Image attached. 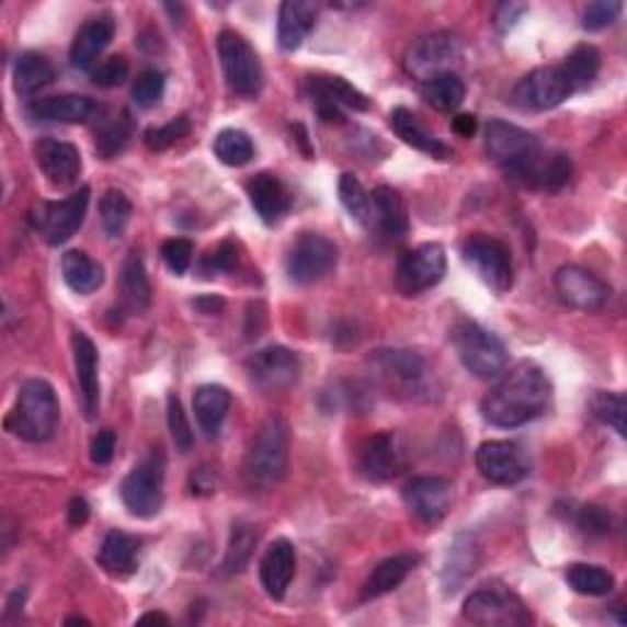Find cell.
Wrapping results in <instances>:
<instances>
[{
	"label": "cell",
	"mask_w": 627,
	"mask_h": 627,
	"mask_svg": "<svg viewBox=\"0 0 627 627\" xmlns=\"http://www.w3.org/2000/svg\"><path fill=\"white\" fill-rule=\"evenodd\" d=\"M446 275V253L438 243L417 246L397 263V289L404 297H417L422 292L436 287Z\"/></svg>",
	"instance_id": "obj_13"
},
{
	"label": "cell",
	"mask_w": 627,
	"mask_h": 627,
	"mask_svg": "<svg viewBox=\"0 0 627 627\" xmlns=\"http://www.w3.org/2000/svg\"><path fill=\"white\" fill-rule=\"evenodd\" d=\"M461 255L464 263L493 292H508L515 282L510 250L503 240L486 233H474L464 240Z\"/></svg>",
	"instance_id": "obj_9"
},
{
	"label": "cell",
	"mask_w": 627,
	"mask_h": 627,
	"mask_svg": "<svg viewBox=\"0 0 627 627\" xmlns=\"http://www.w3.org/2000/svg\"><path fill=\"white\" fill-rule=\"evenodd\" d=\"M573 93L561 67H539L517 81L512 101L522 111H551Z\"/></svg>",
	"instance_id": "obj_15"
},
{
	"label": "cell",
	"mask_w": 627,
	"mask_h": 627,
	"mask_svg": "<svg viewBox=\"0 0 627 627\" xmlns=\"http://www.w3.org/2000/svg\"><path fill=\"white\" fill-rule=\"evenodd\" d=\"M368 228H375L380 236L390 240H400L410 231V214L402 196L390 186H378L371 194V221Z\"/></svg>",
	"instance_id": "obj_27"
},
{
	"label": "cell",
	"mask_w": 627,
	"mask_h": 627,
	"mask_svg": "<svg viewBox=\"0 0 627 627\" xmlns=\"http://www.w3.org/2000/svg\"><path fill=\"white\" fill-rule=\"evenodd\" d=\"M476 561H478V549L474 545V539L461 535L454 547H448V557L444 563V586L448 593L458 591V586L476 571Z\"/></svg>",
	"instance_id": "obj_37"
},
{
	"label": "cell",
	"mask_w": 627,
	"mask_h": 627,
	"mask_svg": "<svg viewBox=\"0 0 627 627\" xmlns=\"http://www.w3.org/2000/svg\"><path fill=\"white\" fill-rule=\"evenodd\" d=\"M452 128L456 135H461V138H470V135H476L478 130V118L470 116V113H461V116H456Z\"/></svg>",
	"instance_id": "obj_58"
},
{
	"label": "cell",
	"mask_w": 627,
	"mask_h": 627,
	"mask_svg": "<svg viewBox=\"0 0 627 627\" xmlns=\"http://www.w3.org/2000/svg\"><path fill=\"white\" fill-rule=\"evenodd\" d=\"M162 258L174 275H184L186 270H190L192 258H194L192 240H186V238L167 240V243L162 246Z\"/></svg>",
	"instance_id": "obj_53"
},
{
	"label": "cell",
	"mask_w": 627,
	"mask_h": 627,
	"mask_svg": "<svg viewBox=\"0 0 627 627\" xmlns=\"http://www.w3.org/2000/svg\"><path fill=\"white\" fill-rule=\"evenodd\" d=\"M422 99L430 103L436 111H456L466 99V83L456 71H448V75H438L430 81L422 83Z\"/></svg>",
	"instance_id": "obj_38"
},
{
	"label": "cell",
	"mask_w": 627,
	"mask_h": 627,
	"mask_svg": "<svg viewBox=\"0 0 627 627\" xmlns=\"http://www.w3.org/2000/svg\"><path fill=\"white\" fill-rule=\"evenodd\" d=\"M99 214H101V224H103V231H106V236L121 238L125 233V228H128L130 224L133 204L121 190H109L101 196Z\"/></svg>",
	"instance_id": "obj_43"
},
{
	"label": "cell",
	"mask_w": 627,
	"mask_h": 627,
	"mask_svg": "<svg viewBox=\"0 0 627 627\" xmlns=\"http://www.w3.org/2000/svg\"><path fill=\"white\" fill-rule=\"evenodd\" d=\"M228 410H231V392L224 385H202L194 392V414L204 436H218Z\"/></svg>",
	"instance_id": "obj_30"
},
{
	"label": "cell",
	"mask_w": 627,
	"mask_h": 627,
	"mask_svg": "<svg viewBox=\"0 0 627 627\" xmlns=\"http://www.w3.org/2000/svg\"><path fill=\"white\" fill-rule=\"evenodd\" d=\"M246 371L260 392H287L299 380V358L285 346H270L250 355Z\"/></svg>",
	"instance_id": "obj_14"
},
{
	"label": "cell",
	"mask_w": 627,
	"mask_h": 627,
	"mask_svg": "<svg viewBox=\"0 0 627 627\" xmlns=\"http://www.w3.org/2000/svg\"><path fill=\"white\" fill-rule=\"evenodd\" d=\"M121 500L135 517H155L164 503V456L152 452L121 483Z\"/></svg>",
	"instance_id": "obj_8"
},
{
	"label": "cell",
	"mask_w": 627,
	"mask_h": 627,
	"mask_svg": "<svg viewBox=\"0 0 627 627\" xmlns=\"http://www.w3.org/2000/svg\"><path fill=\"white\" fill-rule=\"evenodd\" d=\"M59 424V397L47 380L33 378L20 388L18 402L8 417V430L30 444L55 436Z\"/></svg>",
	"instance_id": "obj_3"
},
{
	"label": "cell",
	"mask_w": 627,
	"mask_h": 627,
	"mask_svg": "<svg viewBox=\"0 0 627 627\" xmlns=\"http://www.w3.org/2000/svg\"><path fill=\"white\" fill-rule=\"evenodd\" d=\"M138 537L125 535L121 529L109 532L99 549L101 569L111 573V577H128V573H133L135 567H138Z\"/></svg>",
	"instance_id": "obj_31"
},
{
	"label": "cell",
	"mask_w": 627,
	"mask_h": 627,
	"mask_svg": "<svg viewBox=\"0 0 627 627\" xmlns=\"http://www.w3.org/2000/svg\"><path fill=\"white\" fill-rule=\"evenodd\" d=\"M236 260H238V250L233 243H221L216 250H212L204 258L202 263V273L204 277H214L218 273H228V270L236 267Z\"/></svg>",
	"instance_id": "obj_54"
},
{
	"label": "cell",
	"mask_w": 627,
	"mask_h": 627,
	"mask_svg": "<svg viewBox=\"0 0 627 627\" xmlns=\"http://www.w3.org/2000/svg\"><path fill=\"white\" fill-rule=\"evenodd\" d=\"M625 412L627 402L618 392H595L591 400V414L595 420L603 422L605 426L618 432V436H625Z\"/></svg>",
	"instance_id": "obj_45"
},
{
	"label": "cell",
	"mask_w": 627,
	"mask_h": 627,
	"mask_svg": "<svg viewBox=\"0 0 627 627\" xmlns=\"http://www.w3.org/2000/svg\"><path fill=\"white\" fill-rule=\"evenodd\" d=\"M289 464V426L282 417H267L258 426L253 442L248 446L243 478L248 488L273 490L287 474Z\"/></svg>",
	"instance_id": "obj_2"
},
{
	"label": "cell",
	"mask_w": 627,
	"mask_h": 627,
	"mask_svg": "<svg viewBox=\"0 0 627 627\" xmlns=\"http://www.w3.org/2000/svg\"><path fill=\"white\" fill-rule=\"evenodd\" d=\"M113 35H116V20H113L111 15L89 18L87 23L79 27L75 42H71V49H69L71 67L79 71L96 69L99 57L111 45Z\"/></svg>",
	"instance_id": "obj_22"
},
{
	"label": "cell",
	"mask_w": 627,
	"mask_h": 627,
	"mask_svg": "<svg viewBox=\"0 0 627 627\" xmlns=\"http://www.w3.org/2000/svg\"><path fill=\"white\" fill-rule=\"evenodd\" d=\"M554 289L563 305L586 314L601 311L611 299V287L579 265L559 267L554 275Z\"/></svg>",
	"instance_id": "obj_16"
},
{
	"label": "cell",
	"mask_w": 627,
	"mask_h": 627,
	"mask_svg": "<svg viewBox=\"0 0 627 627\" xmlns=\"http://www.w3.org/2000/svg\"><path fill=\"white\" fill-rule=\"evenodd\" d=\"M75 346V368L81 392V407L87 420H96L101 407V385H99V351L83 331H75L71 337Z\"/></svg>",
	"instance_id": "obj_23"
},
{
	"label": "cell",
	"mask_w": 627,
	"mask_h": 627,
	"mask_svg": "<svg viewBox=\"0 0 627 627\" xmlns=\"http://www.w3.org/2000/svg\"><path fill=\"white\" fill-rule=\"evenodd\" d=\"M116 454V432H99L91 442V461L96 466H109Z\"/></svg>",
	"instance_id": "obj_56"
},
{
	"label": "cell",
	"mask_w": 627,
	"mask_h": 627,
	"mask_svg": "<svg viewBox=\"0 0 627 627\" xmlns=\"http://www.w3.org/2000/svg\"><path fill=\"white\" fill-rule=\"evenodd\" d=\"M214 152H216L218 160L228 167H243L253 160L255 148H253V140H250L248 133L236 130V128H226L216 135Z\"/></svg>",
	"instance_id": "obj_44"
},
{
	"label": "cell",
	"mask_w": 627,
	"mask_h": 627,
	"mask_svg": "<svg viewBox=\"0 0 627 627\" xmlns=\"http://www.w3.org/2000/svg\"><path fill=\"white\" fill-rule=\"evenodd\" d=\"M260 532L255 525L250 522H238L233 525L231 539H228V549H226V559H224V571L226 573H240L248 569L250 559H253L255 547H258Z\"/></svg>",
	"instance_id": "obj_41"
},
{
	"label": "cell",
	"mask_w": 627,
	"mask_h": 627,
	"mask_svg": "<svg viewBox=\"0 0 627 627\" xmlns=\"http://www.w3.org/2000/svg\"><path fill=\"white\" fill-rule=\"evenodd\" d=\"M454 349L461 358L464 368L480 380L500 378L508 371V349L493 331H488L476 321H458L452 331Z\"/></svg>",
	"instance_id": "obj_5"
},
{
	"label": "cell",
	"mask_w": 627,
	"mask_h": 627,
	"mask_svg": "<svg viewBox=\"0 0 627 627\" xmlns=\"http://www.w3.org/2000/svg\"><path fill=\"white\" fill-rule=\"evenodd\" d=\"M620 13H623L620 0H595V3H589L583 8L581 25L583 30H589V33H598V30L611 27Z\"/></svg>",
	"instance_id": "obj_50"
},
{
	"label": "cell",
	"mask_w": 627,
	"mask_h": 627,
	"mask_svg": "<svg viewBox=\"0 0 627 627\" xmlns=\"http://www.w3.org/2000/svg\"><path fill=\"white\" fill-rule=\"evenodd\" d=\"M246 192L250 198V206H253L255 214L260 216V221L267 226L280 224L292 206L287 186L282 184L280 176L273 172H260L250 176Z\"/></svg>",
	"instance_id": "obj_24"
},
{
	"label": "cell",
	"mask_w": 627,
	"mask_h": 627,
	"mask_svg": "<svg viewBox=\"0 0 627 627\" xmlns=\"http://www.w3.org/2000/svg\"><path fill=\"white\" fill-rule=\"evenodd\" d=\"M563 77L571 83L573 91L591 87L601 71V52L593 45H579L569 52L567 61L561 65Z\"/></svg>",
	"instance_id": "obj_39"
},
{
	"label": "cell",
	"mask_w": 627,
	"mask_h": 627,
	"mask_svg": "<svg viewBox=\"0 0 627 627\" xmlns=\"http://www.w3.org/2000/svg\"><path fill=\"white\" fill-rule=\"evenodd\" d=\"M67 625H89L87 618H79V615H75V618H67Z\"/></svg>",
	"instance_id": "obj_61"
},
{
	"label": "cell",
	"mask_w": 627,
	"mask_h": 627,
	"mask_svg": "<svg viewBox=\"0 0 627 627\" xmlns=\"http://www.w3.org/2000/svg\"><path fill=\"white\" fill-rule=\"evenodd\" d=\"M167 422H170V432H172V438H174V446L180 448L182 454L192 452L194 432H192V426H190V420H186L182 400L174 392L167 397Z\"/></svg>",
	"instance_id": "obj_49"
},
{
	"label": "cell",
	"mask_w": 627,
	"mask_h": 627,
	"mask_svg": "<svg viewBox=\"0 0 627 627\" xmlns=\"http://www.w3.org/2000/svg\"><path fill=\"white\" fill-rule=\"evenodd\" d=\"M164 96V75L157 69H148L133 83V101L140 109H152Z\"/></svg>",
	"instance_id": "obj_51"
},
{
	"label": "cell",
	"mask_w": 627,
	"mask_h": 627,
	"mask_svg": "<svg viewBox=\"0 0 627 627\" xmlns=\"http://www.w3.org/2000/svg\"><path fill=\"white\" fill-rule=\"evenodd\" d=\"M339 263V248L319 233H301L287 255V275L297 285H314Z\"/></svg>",
	"instance_id": "obj_12"
},
{
	"label": "cell",
	"mask_w": 627,
	"mask_h": 627,
	"mask_svg": "<svg viewBox=\"0 0 627 627\" xmlns=\"http://www.w3.org/2000/svg\"><path fill=\"white\" fill-rule=\"evenodd\" d=\"M390 123H392V130L397 133V138L410 145V148L430 155L434 157V160H452L454 157V150L448 148L444 140H438L434 133L426 130L410 109H402V106L395 109L390 113Z\"/></svg>",
	"instance_id": "obj_28"
},
{
	"label": "cell",
	"mask_w": 627,
	"mask_h": 627,
	"mask_svg": "<svg viewBox=\"0 0 627 627\" xmlns=\"http://www.w3.org/2000/svg\"><path fill=\"white\" fill-rule=\"evenodd\" d=\"M464 618L483 627H525L532 613L520 595L503 583H486L464 603Z\"/></svg>",
	"instance_id": "obj_6"
},
{
	"label": "cell",
	"mask_w": 627,
	"mask_h": 627,
	"mask_svg": "<svg viewBox=\"0 0 627 627\" xmlns=\"http://www.w3.org/2000/svg\"><path fill=\"white\" fill-rule=\"evenodd\" d=\"M571 174H573V162H571L569 155H563V152L542 155L537 167H535V174H532L529 186L532 190L559 192L569 184Z\"/></svg>",
	"instance_id": "obj_40"
},
{
	"label": "cell",
	"mask_w": 627,
	"mask_h": 627,
	"mask_svg": "<svg viewBox=\"0 0 627 627\" xmlns=\"http://www.w3.org/2000/svg\"><path fill=\"white\" fill-rule=\"evenodd\" d=\"M121 295L123 305L135 314H142L152 301V287L148 270H145L142 258L138 253H130L121 270Z\"/></svg>",
	"instance_id": "obj_35"
},
{
	"label": "cell",
	"mask_w": 627,
	"mask_h": 627,
	"mask_svg": "<svg viewBox=\"0 0 627 627\" xmlns=\"http://www.w3.org/2000/svg\"><path fill=\"white\" fill-rule=\"evenodd\" d=\"M130 140V121L128 116L113 118L109 123L101 125V130L96 133V150L103 160H111L116 157L125 145Z\"/></svg>",
	"instance_id": "obj_48"
},
{
	"label": "cell",
	"mask_w": 627,
	"mask_h": 627,
	"mask_svg": "<svg viewBox=\"0 0 627 627\" xmlns=\"http://www.w3.org/2000/svg\"><path fill=\"white\" fill-rule=\"evenodd\" d=\"M35 160L39 164L42 174L47 176L49 184L67 190L75 186L81 176L83 162L81 152L71 142L57 140V138H42L35 142Z\"/></svg>",
	"instance_id": "obj_19"
},
{
	"label": "cell",
	"mask_w": 627,
	"mask_h": 627,
	"mask_svg": "<svg viewBox=\"0 0 627 627\" xmlns=\"http://www.w3.org/2000/svg\"><path fill=\"white\" fill-rule=\"evenodd\" d=\"M486 150L490 160L503 167V172L520 184L529 186L532 174L539 162V140L529 130L508 121H490L486 128Z\"/></svg>",
	"instance_id": "obj_4"
},
{
	"label": "cell",
	"mask_w": 627,
	"mask_h": 627,
	"mask_svg": "<svg viewBox=\"0 0 627 627\" xmlns=\"http://www.w3.org/2000/svg\"><path fill=\"white\" fill-rule=\"evenodd\" d=\"M373 365L385 380L410 395L426 390V363L414 351H375Z\"/></svg>",
	"instance_id": "obj_20"
},
{
	"label": "cell",
	"mask_w": 627,
	"mask_h": 627,
	"mask_svg": "<svg viewBox=\"0 0 627 627\" xmlns=\"http://www.w3.org/2000/svg\"><path fill=\"white\" fill-rule=\"evenodd\" d=\"M194 307L202 314H218V311H224L226 301L216 295H204V297L194 299Z\"/></svg>",
	"instance_id": "obj_59"
},
{
	"label": "cell",
	"mask_w": 627,
	"mask_h": 627,
	"mask_svg": "<svg viewBox=\"0 0 627 627\" xmlns=\"http://www.w3.org/2000/svg\"><path fill=\"white\" fill-rule=\"evenodd\" d=\"M55 81V65L39 52H23L13 67V87L20 96H35Z\"/></svg>",
	"instance_id": "obj_33"
},
{
	"label": "cell",
	"mask_w": 627,
	"mask_h": 627,
	"mask_svg": "<svg viewBox=\"0 0 627 627\" xmlns=\"http://www.w3.org/2000/svg\"><path fill=\"white\" fill-rule=\"evenodd\" d=\"M89 198L91 190L89 186H81L79 192L61 198V202L39 204V208H35L33 214L37 233L45 238L49 246H65L83 226V218H87L89 212Z\"/></svg>",
	"instance_id": "obj_10"
},
{
	"label": "cell",
	"mask_w": 627,
	"mask_h": 627,
	"mask_svg": "<svg viewBox=\"0 0 627 627\" xmlns=\"http://www.w3.org/2000/svg\"><path fill=\"white\" fill-rule=\"evenodd\" d=\"M402 498L417 520H422L424 525H438L452 510L454 488L446 478L420 476L404 486Z\"/></svg>",
	"instance_id": "obj_17"
},
{
	"label": "cell",
	"mask_w": 627,
	"mask_h": 627,
	"mask_svg": "<svg viewBox=\"0 0 627 627\" xmlns=\"http://www.w3.org/2000/svg\"><path fill=\"white\" fill-rule=\"evenodd\" d=\"M551 397V383L537 363L522 361L515 368L505 371L493 390H490L480 412L483 420L500 430H515L527 424L547 410Z\"/></svg>",
	"instance_id": "obj_1"
},
{
	"label": "cell",
	"mask_w": 627,
	"mask_h": 627,
	"mask_svg": "<svg viewBox=\"0 0 627 627\" xmlns=\"http://www.w3.org/2000/svg\"><path fill=\"white\" fill-rule=\"evenodd\" d=\"M417 561H420V559L410 557V554H397V557H390V559L380 561L378 567L373 569L368 581H365L361 598L363 601H375V598H380V595L395 591L407 579V573L414 569Z\"/></svg>",
	"instance_id": "obj_34"
},
{
	"label": "cell",
	"mask_w": 627,
	"mask_h": 627,
	"mask_svg": "<svg viewBox=\"0 0 627 627\" xmlns=\"http://www.w3.org/2000/svg\"><path fill=\"white\" fill-rule=\"evenodd\" d=\"M567 583L581 595H608L615 589V577L595 563H571L567 569Z\"/></svg>",
	"instance_id": "obj_42"
},
{
	"label": "cell",
	"mask_w": 627,
	"mask_h": 627,
	"mask_svg": "<svg viewBox=\"0 0 627 627\" xmlns=\"http://www.w3.org/2000/svg\"><path fill=\"white\" fill-rule=\"evenodd\" d=\"M464 57L461 39L452 33H432L414 42L407 52L404 67L410 77L420 79L422 83L438 75H448Z\"/></svg>",
	"instance_id": "obj_11"
},
{
	"label": "cell",
	"mask_w": 627,
	"mask_h": 627,
	"mask_svg": "<svg viewBox=\"0 0 627 627\" xmlns=\"http://www.w3.org/2000/svg\"><path fill=\"white\" fill-rule=\"evenodd\" d=\"M99 106L89 96L81 93H59V96L35 99L25 109L27 118L35 123H61V125H79L89 123L96 116Z\"/></svg>",
	"instance_id": "obj_21"
},
{
	"label": "cell",
	"mask_w": 627,
	"mask_h": 627,
	"mask_svg": "<svg viewBox=\"0 0 627 627\" xmlns=\"http://www.w3.org/2000/svg\"><path fill=\"white\" fill-rule=\"evenodd\" d=\"M476 466L480 476L495 486H515L527 476V456L512 442H486L478 446Z\"/></svg>",
	"instance_id": "obj_18"
},
{
	"label": "cell",
	"mask_w": 627,
	"mask_h": 627,
	"mask_svg": "<svg viewBox=\"0 0 627 627\" xmlns=\"http://www.w3.org/2000/svg\"><path fill=\"white\" fill-rule=\"evenodd\" d=\"M148 623H157V625H170V618L164 613H145L142 618H138V625H148Z\"/></svg>",
	"instance_id": "obj_60"
},
{
	"label": "cell",
	"mask_w": 627,
	"mask_h": 627,
	"mask_svg": "<svg viewBox=\"0 0 627 627\" xmlns=\"http://www.w3.org/2000/svg\"><path fill=\"white\" fill-rule=\"evenodd\" d=\"M218 59H221L228 89L243 99H255L263 89V65L250 42L233 30H224L218 37Z\"/></svg>",
	"instance_id": "obj_7"
},
{
	"label": "cell",
	"mask_w": 627,
	"mask_h": 627,
	"mask_svg": "<svg viewBox=\"0 0 627 627\" xmlns=\"http://www.w3.org/2000/svg\"><path fill=\"white\" fill-rule=\"evenodd\" d=\"M89 515H91V508H89L87 500H83V498H75V500H71V503H69V525H71V527L87 525Z\"/></svg>",
	"instance_id": "obj_57"
},
{
	"label": "cell",
	"mask_w": 627,
	"mask_h": 627,
	"mask_svg": "<svg viewBox=\"0 0 627 627\" xmlns=\"http://www.w3.org/2000/svg\"><path fill=\"white\" fill-rule=\"evenodd\" d=\"M307 89L314 103H331V106L353 109V111L371 109L368 96L341 77H311L307 81Z\"/></svg>",
	"instance_id": "obj_32"
},
{
	"label": "cell",
	"mask_w": 627,
	"mask_h": 627,
	"mask_svg": "<svg viewBox=\"0 0 627 627\" xmlns=\"http://www.w3.org/2000/svg\"><path fill=\"white\" fill-rule=\"evenodd\" d=\"M319 8L307 0H287L280 5L277 20V39L285 52H295L309 35V30L317 23Z\"/></svg>",
	"instance_id": "obj_29"
},
{
	"label": "cell",
	"mask_w": 627,
	"mask_h": 627,
	"mask_svg": "<svg viewBox=\"0 0 627 627\" xmlns=\"http://www.w3.org/2000/svg\"><path fill=\"white\" fill-rule=\"evenodd\" d=\"M358 468L365 478L375 480V483H385V480L400 476L402 454L397 448L395 436L388 432L371 436L358 452Z\"/></svg>",
	"instance_id": "obj_26"
},
{
	"label": "cell",
	"mask_w": 627,
	"mask_h": 627,
	"mask_svg": "<svg viewBox=\"0 0 627 627\" xmlns=\"http://www.w3.org/2000/svg\"><path fill=\"white\" fill-rule=\"evenodd\" d=\"M128 75H130L128 59L116 55V57L103 59L101 65L91 71V79L101 89H116V87H121V83H125Z\"/></svg>",
	"instance_id": "obj_52"
},
{
	"label": "cell",
	"mask_w": 627,
	"mask_h": 627,
	"mask_svg": "<svg viewBox=\"0 0 627 627\" xmlns=\"http://www.w3.org/2000/svg\"><path fill=\"white\" fill-rule=\"evenodd\" d=\"M297 569V551L289 539H275L267 547L263 561H260V581L270 598L282 601L289 591V583L295 579Z\"/></svg>",
	"instance_id": "obj_25"
},
{
	"label": "cell",
	"mask_w": 627,
	"mask_h": 627,
	"mask_svg": "<svg viewBox=\"0 0 627 627\" xmlns=\"http://www.w3.org/2000/svg\"><path fill=\"white\" fill-rule=\"evenodd\" d=\"M190 130H192V121L186 116H180V118H172L170 123H164V125H157V128L145 130L142 140H145V145H148V150L162 152V150H170L172 145H176L182 138H186Z\"/></svg>",
	"instance_id": "obj_47"
},
{
	"label": "cell",
	"mask_w": 627,
	"mask_h": 627,
	"mask_svg": "<svg viewBox=\"0 0 627 627\" xmlns=\"http://www.w3.org/2000/svg\"><path fill=\"white\" fill-rule=\"evenodd\" d=\"M339 196H341V204L346 212L351 214V218L355 221L368 226L371 221V194L363 190V184L355 180L353 174H341V182H339Z\"/></svg>",
	"instance_id": "obj_46"
},
{
	"label": "cell",
	"mask_w": 627,
	"mask_h": 627,
	"mask_svg": "<svg viewBox=\"0 0 627 627\" xmlns=\"http://www.w3.org/2000/svg\"><path fill=\"white\" fill-rule=\"evenodd\" d=\"M579 527L591 537H603L611 532L608 512L598 505H586L579 512Z\"/></svg>",
	"instance_id": "obj_55"
},
{
	"label": "cell",
	"mask_w": 627,
	"mask_h": 627,
	"mask_svg": "<svg viewBox=\"0 0 627 627\" xmlns=\"http://www.w3.org/2000/svg\"><path fill=\"white\" fill-rule=\"evenodd\" d=\"M61 277L77 295H93L103 285V267L83 250H69L61 255Z\"/></svg>",
	"instance_id": "obj_36"
}]
</instances>
